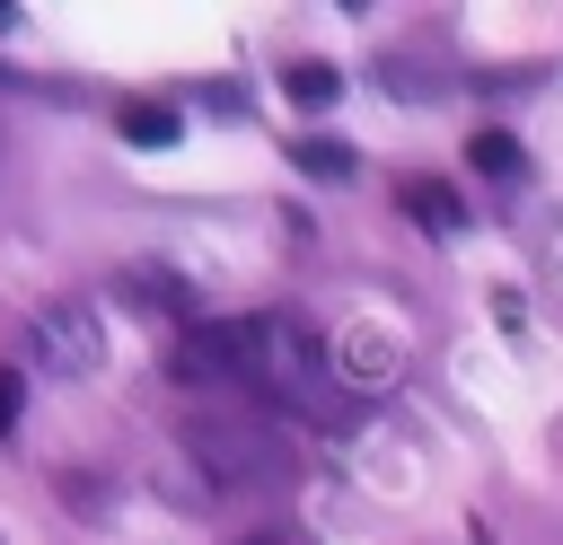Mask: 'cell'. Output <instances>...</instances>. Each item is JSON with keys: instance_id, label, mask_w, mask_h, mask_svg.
Instances as JSON below:
<instances>
[{"instance_id": "6", "label": "cell", "mask_w": 563, "mask_h": 545, "mask_svg": "<svg viewBox=\"0 0 563 545\" xmlns=\"http://www.w3.org/2000/svg\"><path fill=\"white\" fill-rule=\"evenodd\" d=\"M396 202H405L431 237H457V229H466V202H457V185H440V176H405V185H396Z\"/></svg>"}, {"instance_id": "4", "label": "cell", "mask_w": 563, "mask_h": 545, "mask_svg": "<svg viewBox=\"0 0 563 545\" xmlns=\"http://www.w3.org/2000/svg\"><path fill=\"white\" fill-rule=\"evenodd\" d=\"M26 360H35L44 378H97V369H106V325H97V308H88V299H44V308L26 316Z\"/></svg>"}, {"instance_id": "5", "label": "cell", "mask_w": 563, "mask_h": 545, "mask_svg": "<svg viewBox=\"0 0 563 545\" xmlns=\"http://www.w3.org/2000/svg\"><path fill=\"white\" fill-rule=\"evenodd\" d=\"M114 290H123L132 308H150V316H185V325H202V290H194L176 264H158V255L123 264V272H114Z\"/></svg>"}, {"instance_id": "3", "label": "cell", "mask_w": 563, "mask_h": 545, "mask_svg": "<svg viewBox=\"0 0 563 545\" xmlns=\"http://www.w3.org/2000/svg\"><path fill=\"white\" fill-rule=\"evenodd\" d=\"M405 360H413V334H405L387 308H361V316L325 343V369H334L343 396H387V387L405 378Z\"/></svg>"}, {"instance_id": "10", "label": "cell", "mask_w": 563, "mask_h": 545, "mask_svg": "<svg viewBox=\"0 0 563 545\" xmlns=\"http://www.w3.org/2000/svg\"><path fill=\"white\" fill-rule=\"evenodd\" d=\"M466 158H475L484 176H519V141H510V132H475V141H466Z\"/></svg>"}, {"instance_id": "2", "label": "cell", "mask_w": 563, "mask_h": 545, "mask_svg": "<svg viewBox=\"0 0 563 545\" xmlns=\"http://www.w3.org/2000/svg\"><path fill=\"white\" fill-rule=\"evenodd\" d=\"M290 466H299V448H290L273 422L202 413V422H185V431L158 440V457H150V492H158L167 510L202 519V510H220V501H238V492L290 483Z\"/></svg>"}, {"instance_id": "9", "label": "cell", "mask_w": 563, "mask_h": 545, "mask_svg": "<svg viewBox=\"0 0 563 545\" xmlns=\"http://www.w3.org/2000/svg\"><path fill=\"white\" fill-rule=\"evenodd\" d=\"M290 167H299V176H317V185H343V176H352V149H343V141H325V132H308V141H290Z\"/></svg>"}, {"instance_id": "8", "label": "cell", "mask_w": 563, "mask_h": 545, "mask_svg": "<svg viewBox=\"0 0 563 545\" xmlns=\"http://www.w3.org/2000/svg\"><path fill=\"white\" fill-rule=\"evenodd\" d=\"M282 97L308 105V114H325V105L343 97V70H334V62H290V70H282Z\"/></svg>"}, {"instance_id": "11", "label": "cell", "mask_w": 563, "mask_h": 545, "mask_svg": "<svg viewBox=\"0 0 563 545\" xmlns=\"http://www.w3.org/2000/svg\"><path fill=\"white\" fill-rule=\"evenodd\" d=\"M18 413H26V369H9V360H0V440L18 431Z\"/></svg>"}, {"instance_id": "7", "label": "cell", "mask_w": 563, "mask_h": 545, "mask_svg": "<svg viewBox=\"0 0 563 545\" xmlns=\"http://www.w3.org/2000/svg\"><path fill=\"white\" fill-rule=\"evenodd\" d=\"M114 132H123L132 149H167V141L185 132V114H176V105H158V97H132V105L114 114Z\"/></svg>"}, {"instance_id": "1", "label": "cell", "mask_w": 563, "mask_h": 545, "mask_svg": "<svg viewBox=\"0 0 563 545\" xmlns=\"http://www.w3.org/2000/svg\"><path fill=\"white\" fill-rule=\"evenodd\" d=\"M167 378L176 387H238L255 404H282V413H308V422H334L343 413V387L325 369V334L290 308H246V316H202L176 334L167 352Z\"/></svg>"}]
</instances>
